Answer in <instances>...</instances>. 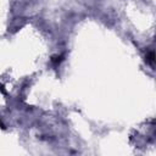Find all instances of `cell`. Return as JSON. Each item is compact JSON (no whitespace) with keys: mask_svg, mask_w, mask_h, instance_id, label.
I'll list each match as a JSON object with an SVG mask.
<instances>
[{"mask_svg":"<svg viewBox=\"0 0 156 156\" xmlns=\"http://www.w3.org/2000/svg\"><path fill=\"white\" fill-rule=\"evenodd\" d=\"M146 59H148V62H149L150 65H153V66H154V61H155V55H154V51H150Z\"/></svg>","mask_w":156,"mask_h":156,"instance_id":"6da1fadb","label":"cell"},{"mask_svg":"<svg viewBox=\"0 0 156 156\" xmlns=\"http://www.w3.org/2000/svg\"><path fill=\"white\" fill-rule=\"evenodd\" d=\"M62 61V56L61 55H57V56H52V59H51V62L54 65H57V64H60V62Z\"/></svg>","mask_w":156,"mask_h":156,"instance_id":"7a4b0ae2","label":"cell"}]
</instances>
